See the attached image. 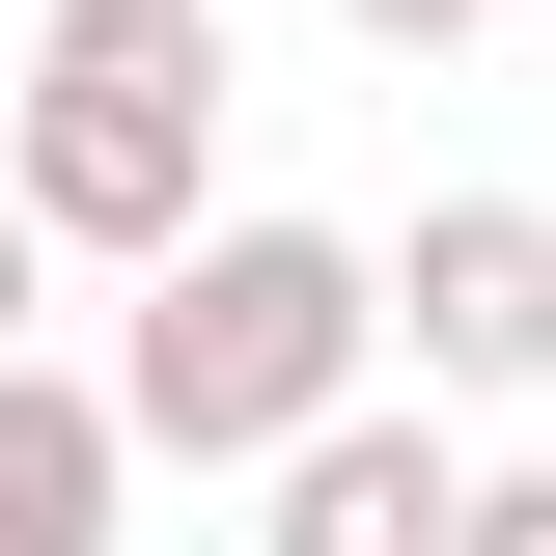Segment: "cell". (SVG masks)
<instances>
[{"mask_svg": "<svg viewBox=\"0 0 556 556\" xmlns=\"http://www.w3.org/2000/svg\"><path fill=\"white\" fill-rule=\"evenodd\" d=\"M390 362V278H362V223H167L139 251V334H112V445L139 473H251V445H306V417Z\"/></svg>", "mask_w": 556, "mask_h": 556, "instance_id": "obj_1", "label": "cell"}, {"mask_svg": "<svg viewBox=\"0 0 556 556\" xmlns=\"http://www.w3.org/2000/svg\"><path fill=\"white\" fill-rule=\"evenodd\" d=\"M223 0H56V28H28V84H0V195L56 223V251H167V223L223 195Z\"/></svg>", "mask_w": 556, "mask_h": 556, "instance_id": "obj_2", "label": "cell"}, {"mask_svg": "<svg viewBox=\"0 0 556 556\" xmlns=\"http://www.w3.org/2000/svg\"><path fill=\"white\" fill-rule=\"evenodd\" d=\"M362 278H390V390H445V417L556 390V195H417V251H362Z\"/></svg>", "mask_w": 556, "mask_h": 556, "instance_id": "obj_3", "label": "cell"}, {"mask_svg": "<svg viewBox=\"0 0 556 556\" xmlns=\"http://www.w3.org/2000/svg\"><path fill=\"white\" fill-rule=\"evenodd\" d=\"M445 473H473V445H445V390H390V362H362L306 445H251V501H278L251 556H445Z\"/></svg>", "mask_w": 556, "mask_h": 556, "instance_id": "obj_4", "label": "cell"}, {"mask_svg": "<svg viewBox=\"0 0 556 556\" xmlns=\"http://www.w3.org/2000/svg\"><path fill=\"white\" fill-rule=\"evenodd\" d=\"M112 501H139L112 390H56V362L0 334V556H112Z\"/></svg>", "mask_w": 556, "mask_h": 556, "instance_id": "obj_5", "label": "cell"}, {"mask_svg": "<svg viewBox=\"0 0 556 556\" xmlns=\"http://www.w3.org/2000/svg\"><path fill=\"white\" fill-rule=\"evenodd\" d=\"M445 556H556V473H445Z\"/></svg>", "mask_w": 556, "mask_h": 556, "instance_id": "obj_6", "label": "cell"}, {"mask_svg": "<svg viewBox=\"0 0 556 556\" xmlns=\"http://www.w3.org/2000/svg\"><path fill=\"white\" fill-rule=\"evenodd\" d=\"M334 28H362V56H473L501 0H334Z\"/></svg>", "mask_w": 556, "mask_h": 556, "instance_id": "obj_7", "label": "cell"}, {"mask_svg": "<svg viewBox=\"0 0 556 556\" xmlns=\"http://www.w3.org/2000/svg\"><path fill=\"white\" fill-rule=\"evenodd\" d=\"M28 278H56V223H28V195H0V334H28Z\"/></svg>", "mask_w": 556, "mask_h": 556, "instance_id": "obj_8", "label": "cell"}]
</instances>
